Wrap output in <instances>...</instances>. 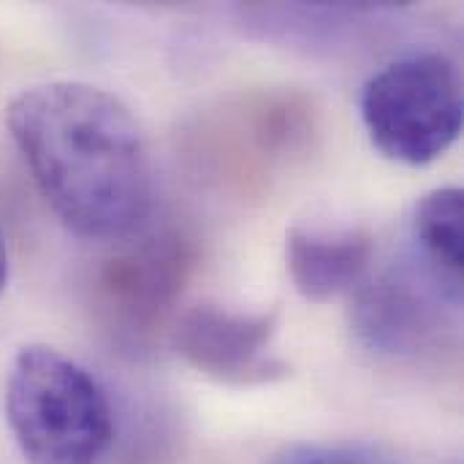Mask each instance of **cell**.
I'll list each match as a JSON object with an SVG mask.
<instances>
[{
    "label": "cell",
    "mask_w": 464,
    "mask_h": 464,
    "mask_svg": "<svg viewBox=\"0 0 464 464\" xmlns=\"http://www.w3.org/2000/svg\"><path fill=\"white\" fill-rule=\"evenodd\" d=\"M440 299L449 302L440 291L430 294L427 285H419L405 272L383 275L359 291L353 329L359 340L378 353L419 356L438 345L446 332Z\"/></svg>",
    "instance_id": "8992f818"
},
{
    "label": "cell",
    "mask_w": 464,
    "mask_h": 464,
    "mask_svg": "<svg viewBox=\"0 0 464 464\" xmlns=\"http://www.w3.org/2000/svg\"><path fill=\"white\" fill-rule=\"evenodd\" d=\"M266 464H400L383 449L367 443H294Z\"/></svg>",
    "instance_id": "9c48e42d"
},
{
    "label": "cell",
    "mask_w": 464,
    "mask_h": 464,
    "mask_svg": "<svg viewBox=\"0 0 464 464\" xmlns=\"http://www.w3.org/2000/svg\"><path fill=\"white\" fill-rule=\"evenodd\" d=\"M5 421L24 464H98L114 438L101 383L49 345H27L14 356Z\"/></svg>",
    "instance_id": "7a4b0ae2"
},
{
    "label": "cell",
    "mask_w": 464,
    "mask_h": 464,
    "mask_svg": "<svg viewBox=\"0 0 464 464\" xmlns=\"http://www.w3.org/2000/svg\"><path fill=\"white\" fill-rule=\"evenodd\" d=\"M275 334L277 313H234L201 304L177 321L171 345L188 367L212 381L258 386L288 375V367L269 356Z\"/></svg>",
    "instance_id": "5b68a950"
},
{
    "label": "cell",
    "mask_w": 464,
    "mask_h": 464,
    "mask_svg": "<svg viewBox=\"0 0 464 464\" xmlns=\"http://www.w3.org/2000/svg\"><path fill=\"white\" fill-rule=\"evenodd\" d=\"M375 242L367 231H307L291 228L285 261L294 288L310 302H329L356 288L370 272Z\"/></svg>",
    "instance_id": "52a82bcc"
},
{
    "label": "cell",
    "mask_w": 464,
    "mask_h": 464,
    "mask_svg": "<svg viewBox=\"0 0 464 464\" xmlns=\"http://www.w3.org/2000/svg\"><path fill=\"white\" fill-rule=\"evenodd\" d=\"M5 280H8V256H5V245L0 239V294L5 288Z\"/></svg>",
    "instance_id": "30bf717a"
},
{
    "label": "cell",
    "mask_w": 464,
    "mask_h": 464,
    "mask_svg": "<svg viewBox=\"0 0 464 464\" xmlns=\"http://www.w3.org/2000/svg\"><path fill=\"white\" fill-rule=\"evenodd\" d=\"M462 106L459 71L440 52L400 57L362 90V120L372 144L405 166H427L459 139Z\"/></svg>",
    "instance_id": "3957f363"
},
{
    "label": "cell",
    "mask_w": 464,
    "mask_h": 464,
    "mask_svg": "<svg viewBox=\"0 0 464 464\" xmlns=\"http://www.w3.org/2000/svg\"><path fill=\"white\" fill-rule=\"evenodd\" d=\"M196 266V245L179 228H139L114 239L92 283L103 326L125 348L147 345L169 321Z\"/></svg>",
    "instance_id": "277c9868"
},
{
    "label": "cell",
    "mask_w": 464,
    "mask_h": 464,
    "mask_svg": "<svg viewBox=\"0 0 464 464\" xmlns=\"http://www.w3.org/2000/svg\"><path fill=\"white\" fill-rule=\"evenodd\" d=\"M5 125L52 212L79 237L122 239L152 209V160L133 111L87 82L22 90Z\"/></svg>",
    "instance_id": "6da1fadb"
},
{
    "label": "cell",
    "mask_w": 464,
    "mask_h": 464,
    "mask_svg": "<svg viewBox=\"0 0 464 464\" xmlns=\"http://www.w3.org/2000/svg\"><path fill=\"white\" fill-rule=\"evenodd\" d=\"M416 239L427 272L440 291L462 304L464 256V193L462 188H438L427 193L416 209Z\"/></svg>",
    "instance_id": "ba28073f"
}]
</instances>
